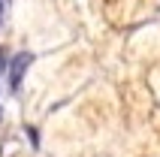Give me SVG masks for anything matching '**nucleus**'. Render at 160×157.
Returning a JSON list of instances; mask_svg holds the SVG:
<instances>
[{"instance_id":"1","label":"nucleus","mask_w":160,"mask_h":157,"mask_svg":"<svg viewBox=\"0 0 160 157\" xmlns=\"http://www.w3.org/2000/svg\"><path fill=\"white\" fill-rule=\"evenodd\" d=\"M30 61H33V54L21 52V54H15V58H12V63L6 67V70H9V88H12V91H18V85H21V76H24V70L30 67Z\"/></svg>"},{"instance_id":"2","label":"nucleus","mask_w":160,"mask_h":157,"mask_svg":"<svg viewBox=\"0 0 160 157\" xmlns=\"http://www.w3.org/2000/svg\"><path fill=\"white\" fill-rule=\"evenodd\" d=\"M6 6H9V0H0V21H3V15H6Z\"/></svg>"}]
</instances>
